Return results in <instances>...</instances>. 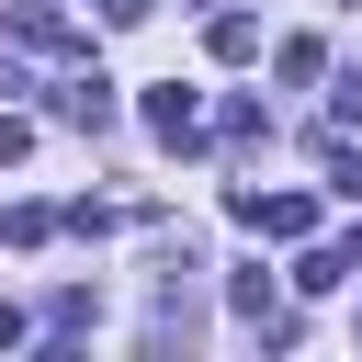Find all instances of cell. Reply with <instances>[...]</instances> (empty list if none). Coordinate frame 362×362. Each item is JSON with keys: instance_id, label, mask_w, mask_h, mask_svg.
<instances>
[{"instance_id": "cell-5", "label": "cell", "mask_w": 362, "mask_h": 362, "mask_svg": "<svg viewBox=\"0 0 362 362\" xmlns=\"http://www.w3.org/2000/svg\"><path fill=\"white\" fill-rule=\"evenodd\" d=\"M204 57L249 68V57H260V11H215V23H204Z\"/></svg>"}, {"instance_id": "cell-4", "label": "cell", "mask_w": 362, "mask_h": 362, "mask_svg": "<svg viewBox=\"0 0 362 362\" xmlns=\"http://www.w3.org/2000/svg\"><path fill=\"white\" fill-rule=\"evenodd\" d=\"M11 34H23V45H45V57H90V34H79L57 0H23V11H11Z\"/></svg>"}, {"instance_id": "cell-13", "label": "cell", "mask_w": 362, "mask_h": 362, "mask_svg": "<svg viewBox=\"0 0 362 362\" xmlns=\"http://www.w3.org/2000/svg\"><path fill=\"white\" fill-rule=\"evenodd\" d=\"M339 249H351V272H362V226H351V238H339Z\"/></svg>"}, {"instance_id": "cell-9", "label": "cell", "mask_w": 362, "mask_h": 362, "mask_svg": "<svg viewBox=\"0 0 362 362\" xmlns=\"http://www.w3.org/2000/svg\"><path fill=\"white\" fill-rule=\"evenodd\" d=\"M328 192H339V204H362V158H351V147H328Z\"/></svg>"}, {"instance_id": "cell-10", "label": "cell", "mask_w": 362, "mask_h": 362, "mask_svg": "<svg viewBox=\"0 0 362 362\" xmlns=\"http://www.w3.org/2000/svg\"><path fill=\"white\" fill-rule=\"evenodd\" d=\"M11 158H34V124H23L11 102H0V170H11Z\"/></svg>"}, {"instance_id": "cell-1", "label": "cell", "mask_w": 362, "mask_h": 362, "mask_svg": "<svg viewBox=\"0 0 362 362\" xmlns=\"http://www.w3.org/2000/svg\"><path fill=\"white\" fill-rule=\"evenodd\" d=\"M226 215H238L249 238H283V249H305V238H317V204H305V192H260V181H238V192H226Z\"/></svg>"}, {"instance_id": "cell-3", "label": "cell", "mask_w": 362, "mask_h": 362, "mask_svg": "<svg viewBox=\"0 0 362 362\" xmlns=\"http://www.w3.org/2000/svg\"><path fill=\"white\" fill-rule=\"evenodd\" d=\"M136 113H147V136H158V147H192V136H204V102H192L181 79H158V90L136 102Z\"/></svg>"}, {"instance_id": "cell-6", "label": "cell", "mask_w": 362, "mask_h": 362, "mask_svg": "<svg viewBox=\"0 0 362 362\" xmlns=\"http://www.w3.org/2000/svg\"><path fill=\"white\" fill-rule=\"evenodd\" d=\"M339 272H351V249H294V294H328Z\"/></svg>"}, {"instance_id": "cell-8", "label": "cell", "mask_w": 362, "mask_h": 362, "mask_svg": "<svg viewBox=\"0 0 362 362\" xmlns=\"http://www.w3.org/2000/svg\"><path fill=\"white\" fill-rule=\"evenodd\" d=\"M272 68H283V79H317L328 57H317V34H283V45H272Z\"/></svg>"}, {"instance_id": "cell-2", "label": "cell", "mask_w": 362, "mask_h": 362, "mask_svg": "<svg viewBox=\"0 0 362 362\" xmlns=\"http://www.w3.org/2000/svg\"><path fill=\"white\" fill-rule=\"evenodd\" d=\"M113 113H124V102H113V79H102V68H90V57H79V68H68V79H57V124H79V136H102V124H113Z\"/></svg>"}, {"instance_id": "cell-12", "label": "cell", "mask_w": 362, "mask_h": 362, "mask_svg": "<svg viewBox=\"0 0 362 362\" xmlns=\"http://www.w3.org/2000/svg\"><path fill=\"white\" fill-rule=\"evenodd\" d=\"M34 362H79V351H68V339H45V351H34Z\"/></svg>"}, {"instance_id": "cell-7", "label": "cell", "mask_w": 362, "mask_h": 362, "mask_svg": "<svg viewBox=\"0 0 362 362\" xmlns=\"http://www.w3.org/2000/svg\"><path fill=\"white\" fill-rule=\"evenodd\" d=\"M0 238H11V249H45V238H57V215H45V204H11V215H0Z\"/></svg>"}, {"instance_id": "cell-11", "label": "cell", "mask_w": 362, "mask_h": 362, "mask_svg": "<svg viewBox=\"0 0 362 362\" xmlns=\"http://www.w3.org/2000/svg\"><path fill=\"white\" fill-rule=\"evenodd\" d=\"M90 11H102V23H113V34H124V23H147V11H158V0H90Z\"/></svg>"}]
</instances>
